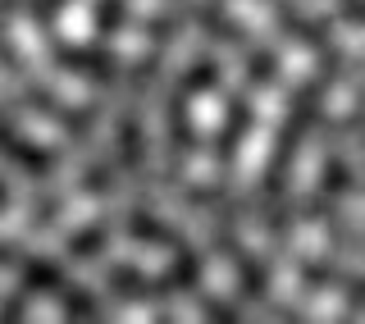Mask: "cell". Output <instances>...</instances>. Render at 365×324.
I'll return each instance as SVG.
<instances>
[{"label": "cell", "instance_id": "6da1fadb", "mask_svg": "<svg viewBox=\"0 0 365 324\" xmlns=\"http://www.w3.org/2000/svg\"><path fill=\"white\" fill-rule=\"evenodd\" d=\"M324 87H329V78H315V83H306V87L292 96V110H288V119H283L279 142H274V156H269V165H265V183H260V211H265V224H269L274 238L288 233V211H283V206H288L292 160H297V146H302L306 128H311L315 114H319V96H324Z\"/></svg>", "mask_w": 365, "mask_h": 324}, {"label": "cell", "instance_id": "30bf717a", "mask_svg": "<svg viewBox=\"0 0 365 324\" xmlns=\"http://www.w3.org/2000/svg\"><path fill=\"white\" fill-rule=\"evenodd\" d=\"M106 283H110V293L128 297V302H146V297H151V279H146V274H137L133 265H110V270H106Z\"/></svg>", "mask_w": 365, "mask_h": 324}, {"label": "cell", "instance_id": "484cf974", "mask_svg": "<svg viewBox=\"0 0 365 324\" xmlns=\"http://www.w3.org/2000/svg\"><path fill=\"white\" fill-rule=\"evenodd\" d=\"M0 211H9V192H5V183H0Z\"/></svg>", "mask_w": 365, "mask_h": 324}, {"label": "cell", "instance_id": "8fae6325", "mask_svg": "<svg viewBox=\"0 0 365 324\" xmlns=\"http://www.w3.org/2000/svg\"><path fill=\"white\" fill-rule=\"evenodd\" d=\"M142 160H146L142 123H137V114H123V123H119V165L123 169H142Z\"/></svg>", "mask_w": 365, "mask_h": 324}, {"label": "cell", "instance_id": "d6986e66", "mask_svg": "<svg viewBox=\"0 0 365 324\" xmlns=\"http://www.w3.org/2000/svg\"><path fill=\"white\" fill-rule=\"evenodd\" d=\"M123 14H128L123 0H96V28L101 32H119L123 28Z\"/></svg>", "mask_w": 365, "mask_h": 324}, {"label": "cell", "instance_id": "ffe728a7", "mask_svg": "<svg viewBox=\"0 0 365 324\" xmlns=\"http://www.w3.org/2000/svg\"><path fill=\"white\" fill-rule=\"evenodd\" d=\"M155 69H160V60H155V55H146V60H137V69H133V96H137L142 87H151Z\"/></svg>", "mask_w": 365, "mask_h": 324}, {"label": "cell", "instance_id": "2e32d148", "mask_svg": "<svg viewBox=\"0 0 365 324\" xmlns=\"http://www.w3.org/2000/svg\"><path fill=\"white\" fill-rule=\"evenodd\" d=\"M342 279H347V274H342L338 265H324V260H306L302 265V283L311 288V293H315V288H324V283H342Z\"/></svg>", "mask_w": 365, "mask_h": 324}, {"label": "cell", "instance_id": "ba28073f", "mask_svg": "<svg viewBox=\"0 0 365 324\" xmlns=\"http://www.w3.org/2000/svg\"><path fill=\"white\" fill-rule=\"evenodd\" d=\"M247 128H251V110H247V101H233V106H228L224 128H220V137H215V160H220L224 169L233 165V156H237V146H242Z\"/></svg>", "mask_w": 365, "mask_h": 324}, {"label": "cell", "instance_id": "3957f363", "mask_svg": "<svg viewBox=\"0 0 365 324\" xmlns=\"http://www.w3.org/2000/svg\"><path fill=\"white\" fill-rule=\"evenodd\" d=\"M187 101H192V91L178 83L174 96H169V110H165V123H169V169H178L182 160L192 156V146H197L192 123H187Z\"/></svg>", "mask_w": 365, "mask_h": 324}, {"label": "cell", "instance_id": "4fadbf2b", "mask_svg": "<svg viewBox=\"0 0 365 324\" xmlns=\"http://www.w3.org/2000/svg\"><path fill=\"white\" fill-rule=\"evenodd\" d=\"M351 188V169H347V160H338V156H329L324 160V173H319V188H315V196H338Z\"/></svg>", "mask_w": 365, "mask_h": 324}, {"label": "cell", "instance_id": "44dd1931", "mask_svg": "<svg viewBox=\"0 0 365 324\" xmlns=\"http://www.w3.org/2000/svg\"><path fill=\"white\" fill-rule=\"evenodd\" d=\"M23 306H28V288H19V293L9 297V302H5V310H0V320H5V324L23 320Z\"/></svg>", "mask_w": 365, "mask_h": 324}, {"label": "cell", "instance_id": "603a6c76", "mask_svg": "<svg viewBox=\"0 0 365 324\" xmlns=\"http://www.w3.org/2000/svg\"><path fill=\"white\" fill-rule=\"evenodd\" d=\"M205 315L220 320V324H233V320H237V310L228 306V302H205Z\"/></svg>", "mask_w": 365, "mask_h": 324}, {"label": "cell", "instance_id": "9c48e42d", "mask_svg": "<svg viewBox=\"0 0 365 324\" xmlns=\"http://www.w3.org/2000/svg\"><path fill=\"white\" fill-rule=\"evenodd\" d=\"M128 233H133L137 242H155V247H178V242H187L178 228L160 224L151 211H133V215H128Z\"/></svg>", "mask_w": 365, "mask_h": 324}, {"label": "cell", "instance_id": "7402d4cb", "mask_svg": "<svg viewBox=\"0 0 365 324\" xmlns=\"http://www.w3.org/2000/svg\"><path fill=\"white\" fill-rule=\"evenodd\" d=\"M83 188H87V192H106V188H110V165H96V169L83 178Z\"/></svg>", "mask_w": 365, "mask_h": 324}, {"label": "cell", "instance_id": "8992f818", "mask_svg": "<svg viewBox=\"0 0 365 324\" xmlns=\"http://www.w3.org/2000/svg\"><path fill=\"white\" fill-rule=\"evenodd\" d=\"M197 279H201V265H197V256H192L187 242H178V247H174V265H169L160 279H151V297L187 293V288H197Z\"/></svg>", "mask_w": 365, "mask_h": 324}, {"label": "cell", "instance_id": "5b68a950", "mask_svg": "<svg viewBox=\"0 0 365 324\" xmlns=\"http://www.w3.org/2000/svg\"><path fill=\"white\" fill-rule=\"evenodd\" d=\"M265 5H269L274 14L283 19V28H288L297 41H306V46H311V51H319V55H329V51H334V41H329V32L319 28L315 19H306L302 9L292 5V0H265Z\"/></svg>", "mask_w": 365, "mask_h": 324}, {"label": "cell", "instance_id": "52a82bcc", "mask_svg": "<svg viewBox=\"0 0 365 324\" xmlns=\"http://www.w3.org/2000/svg\"><path fill=\"white\" fill-rule=\"evenodd\" d=\"M0 151L14 160L19 169L37 173V178H46V173L55 169V156H51V151H41V146H32V142H23V137H19L14 128H9L5 119H0Z\"/></svg>", "mask_w": 365, "mask_h": 324}, {"label": "cell", "instance_id": "9a60e30c", "mask_svg": "<svg viewBox=\"0 0 365 324\" xmlns=\"http://www.w3.org/2000/svg\"><path fill=\"white\" fill-rule=\"evenodd\" d=\"M101 242H106V224H87V228H78L73 238H68V251H73V256H96L101 251Z\"/></svg>", "mask_w": 365, "mask_h": 324}, {"label": "cell", "instance_id": "d4e9b609", "mask_svg": "<svg viewBox=\"0 0 365 324\" xmlns=\"http://www.w3.org/2000/svg\"><path fill=\"white\" fill-rule=\"evenodd\" d=\"M9 260H19V251L14 247H0V265H9Z\"/></svg>", "mask_w": 365, "mask_h": 324}, {"label": "cell", "instance_id": "ac0fdd59", "mask_svg": "<svg viewBox=\"0 0 365 324\" xmlns=\"http://www.w3.org/2000/svg\"><path fill=\"white\" fill-rule=\"evenodd\" d=\"M220 83V69H215V60H197L187 69V78H182V87L192 91V96H197V91H205V87H215Z\"/></svg>", "mask_w": 365, "mask_h": 324}, {"label": "cell", "instance_id": "7a4b0ae2", "mask_svg": "<svg viewBox=\"0 0 365 324\" xmlns=\"http://www.w3.org/2000/svg\"><path fill=\"white\" fill-rule=\"evenodd\" d=\"M201 28L210 32V37L237 46V51L247 55V78H251V83H274V74H279V60H274V51H265L260 41H251L220 5H205V9H201Z\"/></svg>", "mask_w": 365, "mask_h": 324}, {"label": "cell", "instance_id": "5bb4252c", "mask_svg": "<svg viewBox=\"0 0 365 324\" xmlns=\"http://www.w3.org/2000/svg\"><path fill=\"white\" fill-rule=\"evenodd\" d=\"M60 302H64V310H68V320H96L101 315V306L91 302V297L83 293V288H60Z\"/></svg>", "mask_w": 365, "mask_h": 324}, {"label": "cell", "instance_id": "e0dca14e", "mask_svg": "<svg viewBox=\"0 0 365 324\" xmlns=\"http://www.w3.org/2000/svg\"><path fill=\"white\" fill-rule=\"evenodd\" d=\"M0 69H5L9 78H28V64H23V55H19V46L9 41V32H5V23H0Z\"/></svg>", "mask_w": 365, "mask_h": 324}, {"label": "cell", "instance_id": "7c38bea8", "mask_svg": "<svg viewBox=\"0 0 365 324\" xmlns=\"http://www.w3.org/2000/svg\"><path fill=\"white\" fill-rule=\"evenodd\" d=\"M23 288H28V293H60L64 270L51 265V260H23Z\"/></svg>", "mask_w": 365, "mask_h": 324}, {"label": "cell", "instance_id": "277c9868", "mask_svg": "<svg viewBox=\"0 0 365 324\" xmlns=\"http://www.w3.org/2000/svg\"><path fill=\"white\" fill-rule=\"evenodd\" d=\"M55 60L73 74H87L91 83H114V55L110 51H87V46H68V41H51Z\"/></svg>", "mask_w": 365, "mask_h": 324}, {"label": "cell", "instance_id": "cb8c5ba5", "mask_svg": "<svg viewBox=\"0 0 365 324\" xmlns=\"http://www.w3.org/2000/svg\"><path fill=\"white\" fill-rule=\"evenodd\" d=\"M342 19H347V23H361L365 19V5H361V0H342Z\"/></svg>", "mask_w": 365, "mask_h": 324}]
</instances>
